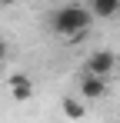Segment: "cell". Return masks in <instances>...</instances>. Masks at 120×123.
I'll return each instance as SVG.
<instances>
[{
	"instance_id": "6da1fadb",
	"label": "cell",
	"mask_w": 120,
	"mask_h": 123,
	"mask_svg": "<svg viewBox=\"0 0 120 123\" xmlns=\"http://www.w3.org/2000/svg\"><path fill=\"white\" fill-rule=\"evenodd\" d=\"M97 20L90 13V7H80V3H67V7H57L50 13V30L57 37H80L90 23Z\"/></svg>"
},
{
	"instance_id": "7a4b0ae2",
	"label": "cell",
	"mask_w": 120,
	"mask_h": 123,
	"mask_svg": "<svg viewBox=\"0 0 120 123\" xmlns=\"http://www.w3.org/2000/svg\"><path fill=\"white\" fill-rule=\"evenodd\" d=\"M117 53L113 50H93L87 63H83V73H93V77H107V73H113L117 70Z\"/></svg>"
},
{
	"instance_id": "3957f363",
	"label": "cell",
	"mask_w": 120,
	"mask_h": 123,
	"mask_svg": "<svg viewBox=\"0 0 120 123\" xmlns=\"http://www.w3.org/2000/svg\"><path fill=\"white\" fill-rule=\"evenodd\" d=\"M7 86H10V100H17V103H27L33 97V80L27 73H10L7 77Z\"/></svg>"
},
{
	"instance_id": "277c9868",
	"label": "cell",
	"mask_w": 120,
	"mask_h": 123,
	"mask_svg": "<svg viewBox=\"0 0 120 123\" xmlns=\"http://www.w3.org/2000/svg\"><path fill=\"white\" fill-rule=\"evenodd\" d=\"M103 93H107V77L87 73V77L80 80V97H83V100H100Z\"/></svg>"
},
{
	"instance_id": "5b68a950",
	"label": "cell",
	"mask_w": 120,
	"mask_h": 123,
	"mask_svg": "<svg viewBox=\"0 0 120 123\" xmlns=\"http://www.w3.org/2000/svg\"><path fill=\"white\" fill-rule=\"evenodd\" d=\"M90 13L97 20H107V17L120 13V0H90Z\"/></svg>"
},
{
	"instance_id": "8992f818",
	"label": "cell",
	"mask_w": 120,
	"mask_h": 123,
	"mask_svg": "<svg viewBox=\"0 0 120 123\" xmlns=\"http://www.w3.org/2000/svg\"><path fill=\"white\" fill-rule=\"evenodd\" d=\"M83 113H87V106L80 100H63V117L67 120H83Z\"/></svg>"
},
{
	"instance_id": "52a82bcc",
	"label": "cell",
	"mask_w": 120,
	"mask_h": 123,
	"mask_svg": "<svg viewBox=\"0 0 120 123\" xmlns=\"http://www.w3.org/2000/svg\"><path fill=\"white\" fill-rule=\"evenodd\" d=\"M7 50H10V47H7V40H3V37H0V63L7 60Z\"/></svg>"
},
{
	"instance_id": "ba28073f",
	"label": "cell",
	"mask_w": 120,
	"mask_h": 123,
	"mask_svg": "<svg viewBox=\"0 0 120 123\" xmlns=\"http://www.w3.org/2000/svg\"><path fill=\"white\" fill-rule=\"evenodd\" d=\"M0 3H3V7H10V3H17V0H0Z\"/></svg>"
}]
</instances>
